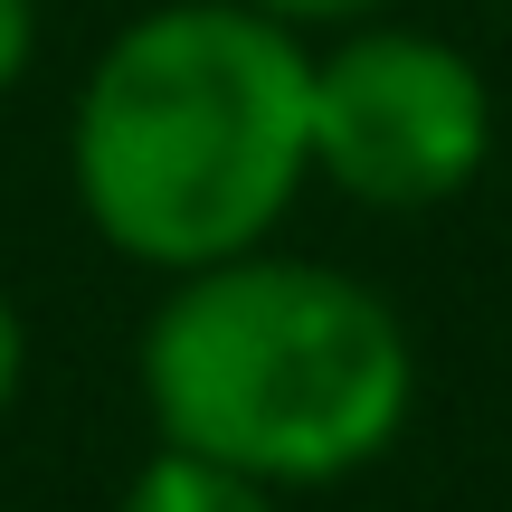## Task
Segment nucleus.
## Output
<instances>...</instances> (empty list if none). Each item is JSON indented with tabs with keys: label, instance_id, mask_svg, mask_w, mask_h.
Instances as JSON below:
<instances>
[{
	"label": "nucleus",
	"instance_id": "1",
	"mask_svg": "<svg viewBox=\"0 0 512 512\" xmlns=\"http://www.w3.org/2000/svg\"><path fill=\"white\" fill-rule=\"evenodd\" d=\"M67 190L143 275L275 247L313 190V48L247 0H152L76 76Z\"/></svg>",
	"mask_w": 512,
	"mask_h": 512
},
{
	"label": "nucleus",
	"instance_id": "3",
	"mask_svg": "<svg viewBox=\"0 0 512 512\" xmlns=\"http://www.w3.org/2000/svg\"><path fill=\"white\" fill-rule=\"evenodd\" d=\"M494 76L437 29L361 19L313 38V181L370 219H427L494 162Z\"/></svg>",
	"mask_w": 512,
	"mask_h": 512
},
{
	"label": "nucleus",
	"instance_id": "6",
	"mask_svg": "<svg viewBox=\"0 0 512 512\" xmlns=\"http://www.w3.org/2000/svg\"><path fill=\"white\" fill-rule=\"evenodd\" d=\"M29 67H38V0H0V105L19 95Z\"/></svg>",
	"mask_w": 512,
	"mask_h": 512
},
{
	"label": "nucleus",
	"instance_id": "5",
	"mask_svg": "<svg viewBox=\"0 0 512 512\" xmlns=\"http://www.w3.org/2000/svg\"><path fill=\"white\" fill-rule=\"evenodd\" d=\"M256 19H275V29H294L313 48V38H342V29H361V19H389L399 0H247Z\"/></svg>",
	"mask_w": 512,
	"mask_h": 512
},
{
	"label": "nucleus",
	"instance_id": "2",
	"mask_svg": "<svg viewBox=\"0 0 512 512\" xmlns=\"http://www.w3.org/2000/svg\"><path fill=\"white\" fill-rule=\"evenodd\" d=\"M133 380L152 446L228 465L266 494L370 475L418 418V342L389 294L294 247L162 275Z\"/></svg>",
	"mask_w": 512,
	"mask_h": 512
},
{
	"label": "nucleus",
	"instance_id": "4",
	"mask_svg": "<svg viewBox=\"0 0 512 512\" xmlns=\"http://www.w3.org/2000/svg\"><path fill=\"white\" fill-rule=\"evenodd\" d=\"M114 512H285V494L228 475V465H200V456H181V446H152L124 475Z\"/></svg>",
	"mask_w": 512,
	"mask_h": 512
},
{
	"label": "nucleus",
	"instance_id": "7",
	"mask_svg": "<svg viewBox=\"0 0 512 512\" xmlns=\"http://www.w3.org/2000/svg\"><path fill=\"white\" fill-rule=\"evenodd\" d=\"M19 389H29V313H19V294L0 285V418L19 408Z\"/></svg>",
	"mask_w": 512,
	"mask_h": 512
}]
</instances>
